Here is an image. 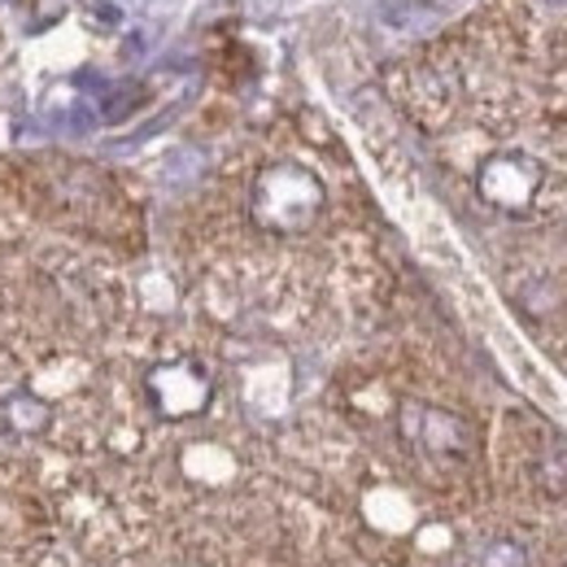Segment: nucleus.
Instances as JSON below:
<instances>
[{
    "mask_svg": "<svg viewBox=\"0 0 567 567\" xmlns=\"http://www.w3.org/2000/svg\"><path fill=\"white\" fill-rule=\"evenodd\" d=\"M398 427H402V436L411 445H420L424 454H436V458H467L472 454V427L463 424L454 411H445V406L406 402Z\"/></svg>",
    "mask_w": 567,
    "mask_h": 567,
    "instance_id": "20e7f679",
    "label": "nucleus"
},
{
    "mask_svg": "<svg viewBox=\"0 0 567 567\" xmlns=\"http://www.w3.org/2000/svg\"><path fill=\"white\" fill-rule=\"evenodd\" d=\"M328 206L323 179L301 162H271L254 175L249 218L267 236H306Z\"/></svg>",
    "mask_w": 567,
    "mask_h": 567,
    "instance_id": "f257e3e1",
    "label": "nucleus"
},
{
    "mask_svg": "<svg viewBox=\"0 0 567 567\" xmlns=\"http://www.w3.org/2000/svg\"><path fill=\"white\" fill-rule=\"evenodd\" d=\"M476 567H528V550L519 542H511V537H497L481 550Z\"/></svg>",
    "mask_w": 567,
    "mask_h": 567,
    "instance_id": "423d86ee",
    "label": "nucleus"
},
{
    "mask_svg": "<svg viewBox=\"0 0 567 567\" xmlns=\"http://www.w3.org/2000/svg\"><path fill=\"white\" fill-rule=\"evenodd\" d=\"M546 184V166L519 148H502L489 153L476 171V193L485 206H494L502 214H524L533 206V197Z\"/></svg>",
    "mask_w": 567,
    "mask_h": 567,
    "instance_id": "7ed1b4c3",
    "label": "nucleus"
},
{
    "mask_svg": "<svg viewBox=\"0 0 567 567\" xmlns=\"http://www.w3.org/2000/svg\"><path fill=\"white\" fill-rule=\"evenodd\" d=\"M4 420L13 424L18 436H40L44 427L53 424V411H49V402H44V398H35V393L18 389V393L4 402Z\"/></svg>",
    "mask_w": 567,
    "mask_h": 567,
    "instance_id": "39448f33",
    "label": "nucleus"
},
{
    "mask_svg": "<svg viewBox=\"0 0 567 567\" xmlns=\"http://www.w3.org/2000/svg\"><path fill=\"white\" fill-rule=\"evenodd\" d=\"M144 398H148V406H153L162 420H171V424L197 420V415L210 411L214 380L197 358H166V362L148 367V375H144Z\"/></svg>",
    "mask_w": 567,
    "mask_h": 567,
    "instance_id": "f03ea898",
    "label": "nucleus"
}]
</instances>
